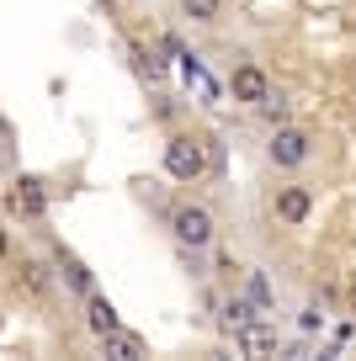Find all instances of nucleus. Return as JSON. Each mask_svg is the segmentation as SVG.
<instances>
[{
	"label": "nucleus",
	"mask_w": 356,
	"mask_h": 361,
	"mask_svg": "<svg viewBox=\"0 0 356 361\" xmlns=\"http://www.w3.org/2000/svg\"><path fill=\"white\" fill-rule=\"evenodd\" d=\"M101 356H117V361H138L149 356V345L138 335H128V329H112V335H101Z\"/></svg>",
	"instance_id": "10"
},
{
	"label": "nucleus",
	"mask_w": 356,
	"mask_h": 361,
	"mask_svg": "<svg viewBox=\"0 0 356 361\" xmlns=\"http://www.w3.org/2000/svg\"><path fill=\"white\" fill-rule=\"evenodd\" d=\"M250 319H256V298H234V303L223 308V329H229V335H234V329H245Z\"/></svg>",
	"instance_id": "12"
},
{
	"label": "nucleus",
	"mask_w": 356,
	"mask_h": 361,
	"mask_svg": "<svg viewBox=\"0 0 356 361\" xmlns=\"http://www.w3.org/2000/svg\"><path fill=\"white\" fill-rule=\"evenodd\" d=\"M6 213L22 218V224H43L48 218V186L37 176H16L11 192H6Z\"/></svg>",
	"instance_id": "2"
},
{
	"label": "nucleus",
	"mask_w": 356,
	"mask_h": 361,
	"mask_svg": "<svg viewBox=\"0 0 356 361\" xmlns=\"http://www.w3.org/2000/svg\"><path fill=\"white\" fill-rule=\"evenodd\" d=\"M229 90H234V102L261 106V102L271 96V80H266V69H261V64H234V75H229Z\"/></svg>",
	"instance_id": "4"
},
{
	"label": "nucleus",
	"mask_w": 356,
	"mask_h": 361,
	"mask_svg": "<svg viewBox=\"0 0 356 361\" xmlns=\"http://www.w3.org/2000/svg\"><path fill=\"white\" fill-rule=\"evenodd\" d=\"M0 138H6V123H0Z\"/></svg>",
	"instance_id": "19"
},
{
	"label": "nucleus",
	"mask_w": 356,
	"mask_h": 361,
	"mask_svg": "<svg viewBox=\"0 0 356 361\" xmlns=\"http://www.w3.org/2000/svg\"><path fill=\"white\" fill-rule=\"evenodd\" d=\"M22 287L27 293H48V266L43 260H22Z\"/></svg>",
	"instance_id": "14"
},
{
	"label": "nucleus",
	"mask_w": 356,
	"mask_h": 361,
	"mask_svg": "<svg viewBox=\"0 0 356 361\" xmlns=\"http://www.w3.org/2000/svg\"><path fill=\"white\" fill-rule=\"evenodd\" d=\"M59 282H64L69 293H80V298L96 293V276H90V266H85V260H75L69 250H59Z\"/></svg>",
	"instance_id": "9"
},
{
	"label": "nucleus",
	"mask_w": 356,
	"mask_h": 361,
	"mask_svg": "<svg viewBox=\"0 0 356 361\" xmlns=\"http://www.w3.org/2000/svg\"><path fill=\"white\" fill-rule=\"evenodd\" d=\"M85 329L90 335H112V329H123V319H117V308H112V298H101V293H90L85 298Z\"/></svg>",
	"instance_id": "8"
},
{
	"label": "nucleus",
	"mask_w": 356,
	"mask_h": 361,
	"mask_svg": "<svg viewBox=\"0 0 356 361\" xmlns=\"http://www.w3.org/2000/svg\"><path fill=\"white\" fill-rule=\"evenodd\" d=\"M271 213L282 218V224H309V213H314V197H309V186H282L277 192V202H271Z\"/></svg>",
	"instance_id": "7"
},
{
	"label": "nucleus",
	"mask_w": 356,
	"mask_h": 361,
	"mask_svg": "<svg viewBox=\"0 0 356 361\" xmlns=\"http://www.w3.org/2000/svg\"><path fill=\"white\" fill-rule=\"evenodd\" d=\"M165 176L181 180V186H191V180L208 176V149H202V138H191V133H170L165 138Z\"/></svg>",
	"instance_id": "1"
},
{
	"label": "nucleus",
	"mask_w": 356,
	"mask_h": 361,
	"mask_svg": "<svg viewBox=\"0 0 356 361\" xmlns=\"http://www.w3.org/2000/svg\"><path fill=\"white\" fill-rule=\"evenodd\" d=\"M234 350H239V356H277V324L250 319L245 329H234Z\"/></svg>",
	"instance_id": "6"
},
{
	"label": "nucleus",
	"mask_w": 356,
	"mask_h": 361,
	"mask_svg": "<svg viewBox=\"0 0 356 361\" xmlns=\"http://www.w3.org/2000/svg\"><path fill=\"white\" fill-rule=\"evenodd\" d=\"M261 112H266V123H282V117H287V106H282L277 96H266V102H261Z\"/></svg>",
	"instance_id": "16"
},
{
	"label": "nucleus",
	"mask_w": 356,
	"mask_h": 361,
	"mask_svg": "<svg viewBox=\"0 0 356 361\" xmlns=\"http://www.w3.org/2000/svg\"><path fill=\"white\" fill-rule=\"evenodd\" d=\"M181 11H186L191 22H218V16H223V0H181Z\"/></svg>",
	"instance_id": "13"
},
{
	"label": "nucleus",
	"mask_w": 356,
	"mask_h": 361,
	"mask_svg": "<svg viewBox=\"0 0 356 361\" xmlns=\"http://www.w3.org/2000/svg\"><path fill=\"white\" fill-rule=\"evenodd\" d=\"M351 314H356V287H351Z\"/></svg>",
	"instance_id": "18"
},
{
	"label": "nucleus",
	"mask_w": 356,
	"mask_h": 361,
	"mask_svg": "<svg viewBox=\"0 0 356 361\" xmlns=\"http://www.w3.org/2000/svg\"><path fill=\"white\" fill-rule=\"evenodd\" d=\"M128 59H134V69H138L144 80H155V85L165 80V59H160L149 43H138V37H134V43H128Z\"/></svg>",
	"instance_id": "11"
},
{
	"label": "nucleus",
	"mask_w": 356,
	"mask_h": 361,
	"mask_svg": "<svg viewBox=\"0 0 356 361\" xmlns=\"http://www.w3.org/2000/svg\"><path fill=\"white\" fill-rule=\"evenodd\" d=\"M11 255V234H6V224H0V260Z\"/></svg>",
	"instance_id": "17"
},
{
	"label": "nucleus",
	"mask_w": 356,
	"mask_h": 361,
	"mask_svg": "<svg viewBox=\"0 0 356 361\" xmlns=\"http://www.w3.org/2000/svg\"><path fill=\"white\" fill-rule=\"evenodd\" d=\"M170 228H176V239H181V250H208L213 245V213L208 207H197V202H186V207H176V218H170Z\"/></svg>",
	"instance_id": "3"
},
{
	"label": "nucleus",
	"mask_w": 356,
	"mask_h": 361,
	"mask_svg": "<svg viewBox=\"0 0 356 361\" xmlns=\"http://www.w3.org/2000/svg\"><path fill=\"white\" fill-rule=\"evenodd\" d=\"M271 165H282V170H298L303 159H309V133H303V128H277V133H271Z\"/></svg>",
	"instance_id": "5"
},
{
	"label": "nucleus",
	"mask_w": 356,
	"mask_h": 361,
	"mask_svg": "<svg viewBox=\"0 0 356 361\" xmlns=\"http://www.w3.org/2000/svg\"><path fill=\"white\" fill-rule=\"evenodd\" d=\"M250 298H256V308L271 303V287H266V276H261V271H250Z\"/></svg>",
	"instance_id": "15"
}]
</instances>
